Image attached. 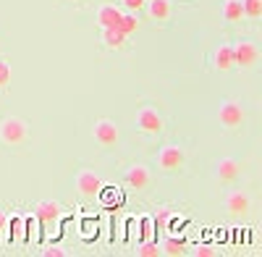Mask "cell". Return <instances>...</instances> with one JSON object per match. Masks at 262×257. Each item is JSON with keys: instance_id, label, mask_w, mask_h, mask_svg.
I'll return each instance as SVG.
<instances>
[{"instance_id": "6da1fadb", "label": "cell", "mask_w": 262, "mask_h": 257, "mask_svg": "<svg viewBox=\"0 0 262 257\" xmlns=\"http://www.w3.org/2000/svg\"><path fill=\"white\" fill-rule=\"evenodd\" d=\"M29 139V123L21 116H6L0 121V142L6 147H18Z\"/></svg>"}, {"instance_id": "7a4b0ae2", "label": "cell", "mask_w": 262, "mask_h": 257, "mask_svg": "<svg viewBox=\"0 0 262 257\" xmlns=\"http://www.w3.org/2000/svg\"><path fill=\"white\" fill-rule=\"evenodd\" d=\"M186 163V153L181 144H163L158 153V168L163 174H173V170H181Z\"/></svg>"}, {"instance_id": "3957f363", "label": "cell", "mask_w": 262, "mask_h": 257, "mask_svg": "<svg viewBox=\"0 0 262 257\" xmlns=\"http://www.w3.org/2000/svg\"><path fill=\"white\" fill-rule=\"evenodd\" d=\"M244 118H247V111L238 100H226V102H221V108H217V121L226 128H238L244 123Z\"/></svg>"}, {"instance_id": "277c9868", "label": "cell", "mask_w": 262, "mask_h": 257, "mask_svg": "<svg viewBox=\"0 0 262 257\" xmlns=\"http://www.w3.org/2000/svg\"><path fill=\"white\" fill-rule=\"evenodd\" d=\"M231 50H233V66L252 69L254 63L259 60V48H257V42H252V39H238L236 45H231Z\"/></svg>"}, {"instance_id": "5b68a950", "label": "cell", "mask_w": 262, "mask_h": 257, "mask_svg": "<svg viewBox=\"0 0 262 257\" xmlns=\"http://www.w3.org/2000/svg\"><path fill=\"white\" fill-rule=\"evenodd\" d=\"M134 123H137V128H142L144 134H160L163 128H165L163 116L158 113V108H152V105H144V108L137 111Z\"/></svg>"}, {"instance_id": "8992f818", "label": "cell", "mask_w": 262, "mask_h": 257, "mask_svg": "<svg viewBox=\"0 0 262 257\" xmlns=\"http://www.w3.org/2000/svg\"><path fill=\"white\" fill-rule=\"evenodd\" d=\"M92 137L97 139L100 147H116L118 139H121V132H118L116 121H111V118H97L95 126H92Z\"/></svg>"}, {"instance_id": "52a82bcc", "label": "cell", "mask_w": 262, "mask_h": 257, "mask_svg": "<svg viewBox=\"0 0 262 257\" xmlns=\"http://www.w3.org/2000/svg\"><path fill=\"white\" fill-rule=\"evenodd\" d=\"M100 186H102V179L95 174V170H90V168L76 170V176H74V189L79 191L81 197H95L97 191H100Z\"/></svg>"}, {"instance_id": "ba28073f", "label": "cell", "mask_w": 262, "mask_h": 257, "mask_svg": "<svg viewBox=\"0 0 262 257\" xmlns=\"http://www.w3.org/2000/svg\"><path fill=\"white\" fill-rule=\"evenodd\" d=\"M34 216H37L39 223L53 226V223H58L60 216H63V205H60L58 200H39V202L34 205Z\"/></svg>"}, {"instance_id": "9c48e42d", "label": "cell", "mask_w": 262, "mask_h": 257, "mask_svg": "<svg viewBox=\"0 0 262 257\" xmlns=\"http://www.w3.org/2000/svg\"><path fill=\"white\" fill-rule=\"evenodd\" d=\"M126 184L131 189H147L152 184V170L144 165V163H134V165H128L126 168V174H123Z\"/></svg>"}, {"instance_id": "30bf717a", "label": "cell", "mask_w": 262, "mask_h": 257, "mask_svg": "<svg viewBox=\"0 0 262 257\" xmlns=\"http://www.w3.org/2000/svg\"><path fill=\"white\" fill-rule=\"evenodd\" d=\"M249 207H252V200H249L247 191L233 189V191H228V195H226V210L231 212V216H247Z\"/></svg>"}, {"instance_id": "8fae6325", "label": "cell", "mask_w": 262, "mask_h": 257, "mask_svg": "<svg viewBox=\"0 0 262 257\" xmlns=\"http://www.w3.org/2000/svg\"><path fill=\"white\" fill-rule=\"evenodd\" d=\"M238 174H242V165H238V160L233 158H221L215 163V176L217 181H223V184H231L238 179Z\"/></svg>"}, {"instance_id": "7c38bea8", "label": "cell", "mask_w": 262, "mask_h": 257, "mask_svg": "<svg viewBox=\"0 0 262 257\" xmlns=\"http://www.w3.org/2000/svg\"><path fill=\"white\" fill-rule=\"evenodd\" d=\"M121 16H123V11H121V8H116L113 3H102V6L97 8V24H100L102 29L116 27Z\"/></svg>"}, {"instance_id": "4fadbf2b", "label": "cell", "mask_w": 262, "mask_h": 257, "mask_svg": "<svg viewBox=\"0 0 262 257\" xmlns=\"http://www.w3.org/2000/svg\"><path fill=\"white\" fill-rule=\"evenodd\" d=\"M212 66H215L217 71H228V69L233 66V50H231V45L215 48V53H212Z\"/></svg>"}, {"instance_id": "5bb4252c", "label": "cell", "mask_w": 262, "mask_h": 257, "mask_svg": "<svg viewBox=\"0 0 262 257\" xmlns=\"http://www.w3.org/2000/svg\"><path fill=\"white\" fill-rule=\"evenodd\" d=\"M123 42H126V34L118 32L116 27L102 29V45H105L107 50H121V48H123Z\"/></svg>"}, {"instance_id": "9a60e30c", "label": "cell", "mask_w": 262, "mask_h": 257, "mask_svg": "<svg viewBox=\"0 0 262 257\" xmlns=\"http://www.w3.org/2000/svg\"><path fill=\"white\" fill-rule=\"evenodd\" d=\"M147 11H149V18L165 21V18H170V13H173V6H170V0H149Z\"/></svg>"}, {"instance_id": "2e32d148", "label": "cell", "mask_w": 262, "mask_h": 257, "mask_svg": "<svg viewBox=\"0 0 262 257\" xmlns=\"http://www.w3.org/2000/svg\"><path fill=\"white\" fill-rule=\"evenodd\" d=\"M160 252L168 254V257H181L186 252V244L181 239H176V237H165L163 244H160Z\"/></svg>"}, {"instance_id": "e0dca14e", "label": "cell", "mask_w": 262, "mask_h": 257, "mask_svg": "<svg viewBox=\"0 0 262 257\" xmlns=\"http://www.w3.org/2000/svg\"><path fill=\"white\" fill-rule=\"evenodd\" d=\"M223 18L226 21H242L244 18L242 0H226V3H223Z\"/></svg>"}, {"instance_id": "ac0fdd59", "label": "cell", "mask_w": 262, "mask_h": 257, "mask_svg": "<svg viewBox=\"0 0 262 257\" xmlns=\"http://www.w3.org/2000/svg\"><path fill=\"white\" fill-rule=\"evenodd\" d=\"M173 218H176V210H173V207H160L158 216H155V226L160 231H170V221Z\"/></svg>"}, {"instance_id": "d6986e66", "label": "cell", "mask_w": 262, "mask_h": 257, "mask_svg": "<svg viewBox=\"0 0 262 257\" xmlns=\"http://www.w3.org/2000/svg\"><path fill=\"white\" fill-rule=\"evenodd\" d=\"M137 27H139V24H137V18L131 16V13H128V16L123 13V16L118 18V24H116V29H118V32H123L126 37H128L131 32H137Z\"/></svg>"}, {"instance_id": "ffe728a7", "label": "cell", "mask_w": 262, "mask_h": 257, "mask_svg": "<svg viewBox=\"0 0 262 257\" xmlns=\"http://www.w3.org/2000/svg\"><path fill=\"white\" fill-rule=\"evenodd\" d=\"M137 254H139V257H158V254H160V244L152 242V239H147V242H142V244L137 247Z\"/></svg>"}, {"instance_id": "44dd1931", "label": "cell", "mask_w": 262, "mask_h": 257, "mask_svg": "<svg viewBox=\"0 0 262 257\" xmlns=\"http://www.w3.org/2000/svg\"><path fill=\"white\" fill-rule=\"evenodd\" d=\"M242 6H244V16H249V18L262 16V0H242Z\"/></svg>"}, {"instance_id": "7402d4cb", "label": "cell", "mask_w": 262, "mask_h": 257, "mask_svg": "<svg viewBox=\"0 0 262 257\" xmlns=\"http://www.w3.org/2000/svg\"><path fill=\"white\" fill-rule=\"evenodd\" d=\"M11 81V63L6 58H0V87H6Z\"/></svg>"}, {"instance_id": "603a6c76", "label": "cell", "mask_w": 262, "mask_h": 257, "mask_svg": "<svg viewBox=\"0 0 262 257\" xmlns=\"http://www.w3.org/2000/svg\"><path fill=\"white\" fill-rule=\"evenodd\" d=\"M191 254H194V257H215L217 252H215V247H210V244H200Z\"/></svg>"}, {"instance_id": "cb8c5ba5", "label": "cell", "mask_w": 262, "mask_h": 257, "mask_svg": "<svg viewBox=\"0 0 262 257\" xmlns=\"http://www.w3.org/2000/svg\"><path fill=\"white\" fill-rule=\"evenodd\" d=\"M144 6H147V0H123V8H126V11H131V13L142 11Z\"/></svg>"}, {"instance_id": "d4e9b609", "label": "cell", "mask_w": 262, "mask_h": 257, "mask_svg": "<svg viewBox=\"0 0 262 257\" xmlns=\"http://www.w3.org/2000/svg\"><path fill=\"white\" fill-rule=\"evenodd\" d=\"M42 257H66V249H60V247H50V249H42Z\"/></svg>"}, {"instance_id": "484cf974", "label": "cell", "mask_w": 262, "mask_h": 257, "mask_svg": "<svg viewBox=\"0 0 262 257\" xmlns=\"http://www.w3.org/2000/svg\"><path fill=\"white\" fill-rule=\"evenodd\" d=\"M0 228H6V212L0 210Z\"/></svg>"}]
</instances>
